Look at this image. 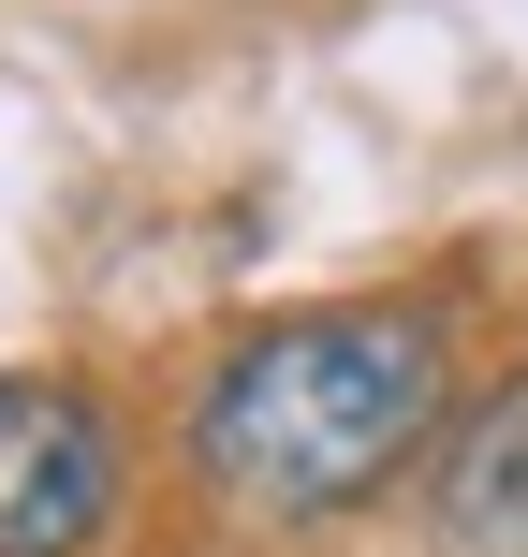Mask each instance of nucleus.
Listing matches in <instances>:
<instances>
[{
	"instance_id": "obj_3",
	"label": "nucleus",
	"mask_w": 528,
	"mask_h": 557,
	"mask_svg": "<svg viewBox=\"0 0 528 557\" xmlns=\"http://www.w3.org/2000/svg\"><path fill=\"white\" fill-rule=\"evenodd\" d=\"M441 557H528V367L441 441Z\"/></svg>"
},
{
	"instance_id": "obj_1",
	"label": "nucleus",
	"mask_w": 528,
	"mask_h": 557,
	"mask_svg": "<svg viewBox=\"0 0 528 557\" xmlns=\"http://www.w3.org/2000/svg\"><path fill=\"white\" fill-rule=\"evenodd\" d=\"M441 337L412 308H308V323L250 337V352L206 382V484L235 513H279V529H323V513L382 499L426 441H441Z\"/></svg>"
},
{
	"instance_id": "obj_2",
	"label": "nucleus",
	"mask_w": 528,
	"mask_h": 557,
	"mask_svg": "<svg viewBox=\"0 0 528 557\" xmlns=\"http://www.w3.org/2000/svg\"><path fill=\"white\" fill-rule=\"evenodd\" d=\"M118 513V441L74 382L0 367V557H88Z\"/></svg>"
}]
</instances>
